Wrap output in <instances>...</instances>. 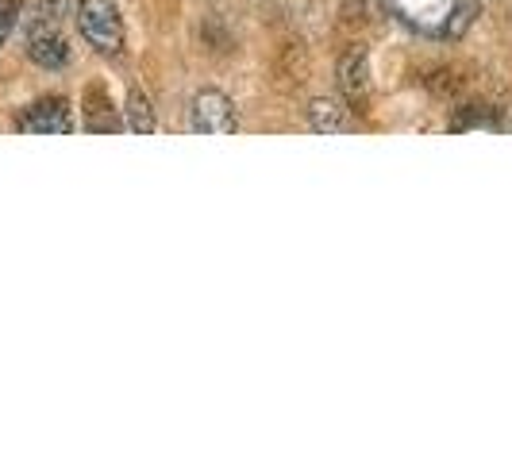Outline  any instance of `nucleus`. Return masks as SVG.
Returning a JSON list of instances; mask_svg holds the SVG:
<instances>
[{
    "mask_svg": "<svg viewBox=\"0 0 512 462\" xmlns=\"http://www.w3.org/2000/svg\"><path fill=\"white\" fill-rule=\"evenodd\" d=\"M70 39L62 35L58 16L51 12H35L27 24V58L43 70H66L70 66Z\"/></svg>",
    "mask_w": 512,
    "mask_h": 462,
    "instance_id": "obj_2",
    "label": "nucleus"
},
{
    "mask_svg": "<svg viewBox=\"0 0 512 462\" xmlns=\"http://www.w3.org/2000/svg\"><path fill=\"white\" fill-rule=\"evenodd\" d=\"M189 128L197 135H235L239 131V116L228 93L220 89H201L189 101Z\"/></svg>",
    "mask_w": 512,
    "mask_h": 462,
    "instance_id": "obj_3",
    "label": "nucleus"
},
{
    "mask_svg": "<svg viewBox=\"0 0 512 462\" xmlns=\"http://www.w3.org/2000/svg\"><path fill=\"white\" fill-rule=\"evenodd\" d=\"M20 12H24V0H0V51H4L12 27L20 20Z\"/></svg>",
    "mask_w": 512,
    "mask_h": 462,
    "instance_id": "obj_8",
    "label": "nucleus"
},
{
    "mask_svg": "<svg viewBox=\"0 0 512 462\" xmlns=\"http://www.w3.org/2000/svg\"><path fill=\"white\" fill-rule=\"evenodd\" d=\"M339 89L351 104H362L370 97V54H366V47H351L339 58Z\"/></svg>",
    "mask_w": 512,
    "mask_h": 462,
    "instance_id": "obj_5",
    "label": "nucleus"
},
{
    "mask_svg": "<svg viewBox=\"0 0 512 462\" xmlns=\"http://www.w3.org/2000/svg\"><path fill=\"white\" fill-rule=\"evenodd\" d=\"M128 131L135 135H154L158 131V120H154V108H151V97L143 93V89H131L128 93Z\"/></svg>",
    "mask_w": 512,
    "mask_h": 462,
    "instance_id": "obj_7",
    "label": "nucleus"
},
{
    "mask_svg": "<svg viewBox=\"0 0 512 462\" xmlns=\"http://www.w3.org/2000/svg\"><path fill=\"white\" fill-rule=\"evenodd\" d=\"M74 128V108L66 97H43L16 116V131H27V135H70Z\"/></svg>",
    "mask_w": 512,
    "mask_h": 462,
    "instance_id": "obj_4",
    "label": "nucleus"
},
{
    "mask_svg": "<svg viewBox=\"0 0 512 462\" xmlns=\"http://www.w3.org/2000/svg\"><path fill=\"white\" fill-rule=\"evenodd\" d=\"M74 24L81 39L104 58H116L124 51V20L116 0H74Z\"/></svg>",
    "mask_w": 512,
    "mask_h": 462,
    "instance_id": "obj_1",
    "label": "nucleus"
},
{
    "mask_svg": "<svg viewBox=\"0 0 512 462\" xmlns=\"http://www.w3.org/2000/svg\"><path fill=\"white\" fill-rule=\"evenodd\" d=\"M308 128L316 135H343L351 131V108L339 101V97H316L308 104Z\"/></svg>",
    "mask_w": 512,
    "mask_h": 462,
    "instance_id": "obj_6",
    "label": "nucleus"
}]
</instances>
